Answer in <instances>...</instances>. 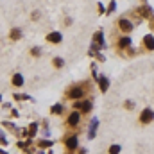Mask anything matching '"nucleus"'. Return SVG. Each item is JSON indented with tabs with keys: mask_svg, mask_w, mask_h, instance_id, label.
<instances>
[{
	"mask_svg": "<svg viewBox=\"0 0 154 154\" xmlns=\"http://www.w3.org/2000/svg\"><path fill=\"white\" fill-rule=\"evenodd\" d=\"M154 120V109L152 108H145L143 111H142V115H140V122L142 124H149V122H152Z\"/></svg>",
	"mask_w": 154,
	"mask_h": 154,
	"instance_id": "1",
	"label": "nucleus"
},
{
	"mask_svg": "<svg viewBox=\"0 0 154 154\" xmlns=\"http://www.w3.org/2000/svg\"><path fill=\"white\" fill-rule=\"evenodd\" d=\"M65 145H66L68 151H75V149H79V138H77V134H72V136L65 138Z\"/></svg>",
	"mask_w": 154,
	"mask_h": 154,
	"instance_id": "2",
	"label": "nucleus"
},
{
	"mask_svg": "<svg viewBox=\"0 0 154 154\" xmlns=\"http://www.w3.org/2000/svg\"><path fill=\"white\" fill-rule=\"evenodd\" d=\"M82 93H84V90L81 88V86H72L70 90H68V99H74V100H79L81 97H82Z\"/></svg>",
	"mask_w": 154,
	"mask_h": 154,
	"instance_id": "3",
	"label": "nucleus"
},
{
	"mask_svg": "<svg viewBox=\"0 0 154 154\" xmlns=\"http://www.w3.org/2000/svg\"><path fill=\"white\" fill-rule=\"evenodd\" d=\"M47 41H48V43H52V45H57V43H61V41H63V34H61L59 31H52V32H48V34H47Z\"/></svg>",
	"mask_w": 154,
	"mask_h": 154,
	"instance_id": "4",
	"label": "nucleus"
},
{
	"mask_svg": "<svg viewBox=\"0 0 154 154\" xmlns=\"http://www.w3.org/2000/svg\"><path fill=\"white\" fill-rule=\"evenodd\" d=\"M81 115H82L81 111H72V113L68 115V120H66V122H68V125H70V127L79 125V122H81Z\"/></svg>",
	"mask_w": 154,
	"mask_h": 154,
	"instance_id": "5",
	"label": "nucleus"
},
{
	"mask_svg": "<svg viewBox=\"0 0 154 154\" xmlns=\"http://www.w3.org/2000/svg\"><path fill=\"white\" fill-rule=\"evenodd\" d=\"M118 27H120V31H124V32H131V31L134 29V25H133L127 18H120V20H118Z\"/></svg>",
	"mask_w": 154,
	"mask_h": 154,
	"instance_id": "6",
	"label": "nucleus"
},
{
	"mask_svg": "<svg viewBox=\"0 0 154 154\" xmlns=\"http://www.w3.org/2000/svg\"><path fill=\"white\" fill-rule=\"evenodd\" d=\"M97 127H99V118H91V124H90V131H88V138L93 140L95 134H97Z\"/></svg>",
	"mask_w": 154,
	"mask_h": 154,
	"instance_id": "7",
	"label": "nucleus"
},
{
	"mask_svg": "<svg viewBox=\"0 0 154 154\" xmlns=\"http://www.w3.org/2000/svg\"><path fill=\"white\" fill-rule=\"evenodd\" d=\"M23 81H25L23 75L18 72V74H14V75H13V81H11V82H13V86H14V88H22V86H23Z\"/></svg>",
	"mask_w": 154,
	"mask_h": 154,
	"instance_id": "8",
	"label": "nucleus"
},
{
	"mask_svg": "<svg viewBox=\"0 0 154 154\" xmlns=\"http://www.w3.org/2000/svg\"><path fill=\"white\" fill-rule=\"evenodd\" d=\"M99 86H100V91H108V88H109V79L106 75H100L99 77Z\"/></svg>",
	"mask_w": 154,
	"mask_h": 154,
	"instance_id": "9",
	"label": "nucleus"
},
{
	"mask_svg": "<svg viewBox=\"0 0 154 154\" xmlns=\"http://www.w3.org/2000/svg\"><path fill=\"white\" fill-rule=\"evenodd\" d=\"M143 45H145L147 50H154V36L152 34H147V36L143 38Z\"/></svg>",
	"mask_w": 154,
	"mask_h": 154,
	"instance_id": "10",
	"label": "nucleus"
},
{
	"mask_svg": "<svg viewBox=\"0 0 154 154\" xmlns=\"http://www.w3.org/2000/svg\"><path fill=\"white\" fill-rule=\"evenodd\" d=\"M91 108H93L91 100H82V108H81V113H82V115H84V113H90V111H91Z\"/></svg>",
	"mask_w": 154,
	"mask_h": 154,
	"instance_id": "11",
	"label": "nucleus"
},
{
	"mask_svg": "<svg viewBox=\"0 0 154 154\" xmlns=\"http://www.w3.org/2000/svg\"><path fill=\"white\" fill-rule=\"evenodd\" d=\"M129 45H131V38H129V36H125V38H122L118 41V47H120V48H127Z\"/></svg>",
	"mask_w": 154,
	"mask_h": 154,
	"instance_id": "12",
	"label": "nucleus"
},
{
	"mask_svg": "<svg viewBox=\"0 0 154 154\" xmlns=\"http://www.w3.org/2000/svg\"><path fill=\"white\" fill-rule=\"evenodd\" d=\"M120 151H122V145L120 143H113L109 147V154H120Z\"/></svg>",
	"mask_w": 154,
	"mask_h": 154,
	"instance_id": "13",
	"label": "nucleus"
},
{
	"mask_svg": "<svg viewBox=\"0 0 154 154\" xmlns=\"http://www.w3.org/2000/svg\"><path fill=\"white\" fill-rule=\"evenodd\" d=\"M52 63H54L56 68H63V66H65V59H63V57H54Z\"/></svg>",
	"mask_w": 154,
	"mask_h": 154,
	"instance_id": "14",
	"label": "nucleus"
},
{
	"mask_svg": "<svg viewBox=\"0 0 154 154\" xmlns=\"http://www.w3.org/2000/svg\"><path fill=\"white\" fill-rule=\"evenodd\" d=\"M50 113H52V115H61V113H63V104H56V106L50 109Z\"/></svg>",
	"mask_w": 154,
	"mask_h": 154,
	"instance_id": "15",
	"label": "nucleus"
},
{
	"mask_svg": "<svg viewBox=\"0 0 154 154\" xmlns=\"http://www.w3.org/2000/svg\"><path fill=\"white\" fill-rule=\"evenodd\" d=\"M20 38H22V31H20V29H13V32H11V39L16 41V39H20Z\"/></svg>",
	"mask_w": 154,
	"mask_h": 154,
	"instance_id": "16",
	"label": "nucleus"
},
{
	"mask_svg": "<svg viewBox=\"0 0 154 154\" xmlns=\"http://www.w3.org/2000/svg\"><path fill=\"white\" fill-rule=\"evenodd\" d=\"M50 145H54L52 140H39V147H41V149H47V147H50Z\"/></svg>",
	"mask_w": 154,
	"mask_h": 154,
	"instance_id": "17",
	"label": "nucleus"
},
{
	"mask_svg": "<svg viewBox=\"0 0 154 154\" xmlns=\"http://www.w3.org/2000/svg\"><path fill=\"white\" fill-rule=\"evenodd\" d=\"M36 133H38V124H32V125L29 127V134H31V136H34Z\"/></svg>",
	"mask_w": 154,
	"mask_h": 154,
	"instance_id": "18",
	"label": "nucleus"
},
{
	"mask_svg": "<svg viewBox=\"0 0 154 154\" xmlns=\"http://www.w3.org/2000/svg\"><path fill=\"white\" fill-rule=\"evenodd\" d=\"M31 54H32V56H36V57H39V56H41V48H39V47L31 48Z\"/></svg>",
	"mask_w": 154,
	"mask_h": 154,
	"instance_id": "19",
	"label": "nucleus"
},
{
	"mask_svg": "<svg viewBox=\"0 0 154 154\" xmlns=\"http://www.w3.org/2000/svg\"><path fill=\"white\" fill-rule=\"evenodd\" d=\"M14 99H16V100H29L31 97H29V95H20V93H16Z\"/></svg>",
	"mask_w": 154,
	"mask_h": 154,
	"instance_id": "20",
	"label": "nucleus"
},
{
	"mask_svg": "<svg viewBox=\"0 0 154 154\" xmlns=\"http://www.w3.org/2000/svg\"><path fill=\"white\" fill-rule=\"evenodd\" d=\"M0 143H2V145H7V138H5V134H4L2 129H0Z\"/></svg>",
	"mask_w": 154,
	"mask_h": 154,
	"instance_id": "21",
	"label": "nucleus"
},
{
	"mask_svg": "<svg viewBox=\"0 0 154 154\" xmlns=\"http://www.w3.org/2000/svg\"><path fill=\"white\" fill-rule=\"evenodd\" d=\"M134 106H136V102H133V100H125V108H127V109H133Z\"/></svg>",
	"mask_w": 154,
	"mask_h": 154,
	"instance_id": "22",
	"label": "nucleus"
},
{
	"mask_svg": "<svg viewBox=\"0 0 154 154\" xmlns=\"http://www.w3.org/2000/svg\"><path fill=\"white\" fill-rule=\"evenodd\" d=\"M79 154H88V152H86V149H79Z\"/></svg>",
	"mask_w": 154,
	"mask_h": 154,
	"instance_id": "23",
	"label": "nucleus"
},
{
	"mask_svg": "<svg viewBox=\"0 0 154 154\" xmlns=\"http://www.w3.org/2000/svg\"><path fill=\"white\" fill-rule=\"evenodd\" d=\"M0 154H7V152H5V151H2V149H0Z\"/></svg>",
	"mask_w": 154,
	"mask_h": 154,
	"instance_id": "24",
	"label": "nucleus"
},
{
	"mask_svg": "<svg viewBox=\"0 0 154 154\" xmlns=\"http://www.w3.org/2000/svg\"><path fill=\"white\" fill-rule=\"evenodd\" d=\"M0 102H2V95H0Z\"/></svg>",
	"mask_w": 154,
	"mask_h": 154,
	"instance_id": "25",
	"label": "nucleus"
}]
</instances>
